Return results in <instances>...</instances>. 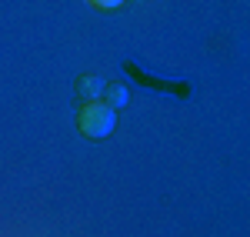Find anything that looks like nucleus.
Segmentation results:
<instances>
[{
	"instance_id": "nucleus-1",
	"label": "nucleus",
	"mask_w": 250,
	"mask_h": 237,
	"mask_svg": "<svg viewBox=\"0 0 250 237\" xmlns=\"http://www.w3.org/2000/svg\"><path fill=\"white\" fill-rule=\"evenodd\" d=\"M77 127H80V134L90 137V140L110 137L114 127H117V110L107 107L104 100H87V104L80 107V114H77Z\"/></svg>"
},
{
	"instance_id": "nucleus-2",
	"label": "nucleus",
	"mask_w": 250,
	"mask_h": 237,
	"mask_svg": "<svg viewBox=\"0 0 250 237\" xmlns=\"http://www.w3.org/2000/svg\"><path fill=\"white\" fill-rule=\"evenodd\" d=\"M100 100H104L107 107L120 110V107H127V104H130V90H127V84H104Z\"/></svg>"
},
{
	"instance_id": "nucleus-3",
	"label": "nucleus",
	"mask_w": 250,
	"mask_h": 237,
	"mask_svg": "<svg viewBox=\"0 0 250 237\" xmlns=\"http://www.w3.org/2000/svg\"><path fill=\"white\" fill-rule=\"evenodd\" d=\"M77 94L83 100H100V94H104V80L97 77V74H83V77L77 80Z\"/></svg>"
},
{
	"instance_id": "nucleus-4",
	"label": "nucleus",
	"mask_w": 250,
	"mask_h": 237,
	"mask_svg": "<svg viewBox=\"0 0 250 237\" xmlns=\"http://www.w3.org/2000/svg\"><path fill=\"white\" fill-rule=\"evenodd\" d=\"M90 3H94V7H100V10H117L124 0H90Z\"/></svg>"
}]
</instances>
